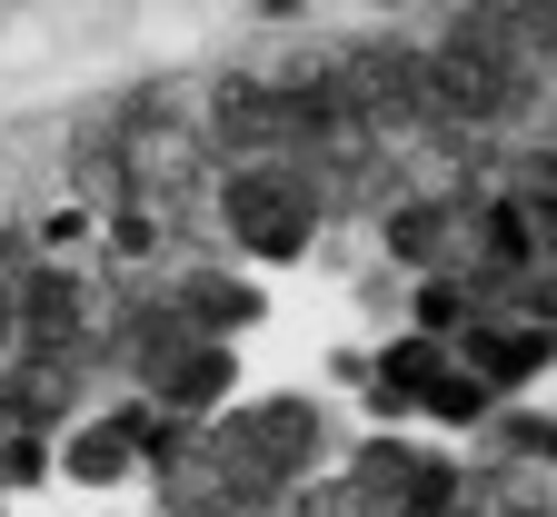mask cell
I'll use <instances>...</instances> for the list:
<instances>
[{"instance_id":"5","label":"cell","mask_w":557,"mask_h":517,"mask_svg":"<svg viewBox=\"0 0 557 517\" xmlns=\"http://www.w3.org/2000/svg\"><path fill=\"white\" fill-rule=\"evenodd\" d=\"M528 358H547V329H498V338H478V368H487V379H518Z\"/></svg>"},{"instance_id":"3","label":"cell","mask_w":557,"mask_h":517,"mask_svg":"<svg viewBox=\"0 0 557 517\" xmlns=\"http://www.w3.org/2000/svg\"><path fill=\"white\" fill-rule=\"evenodd\" d=\"M220 130L239 139V150H269V139H278V90L230 81V90H220Z\"/></svg>"},{"instance_id":"2","label":"cell","mask_w":557,"mask_h":517,"mask_svg":"<svg viewBox=\"0 0 557 517\" xmlns=\"http://www.w3.org/2000/svg\"><path fill=\"white\" fill-rule=\"evenodd\" d=\"M220 389H230V348H180V358L160 368V398H170V408H209Z\"/></svg>"},{"instance_id":"6","label":"cell","mask_w":557,"mask_h":517,"mask_svg":"<svg viewBox=\"0 0 557 517\" xmlns=\"http://www.w3.org/2000/svg\"><path fill=\"white\" fill-rule=\"evenodd\" d=\"M70 468H81V478H120L129 448H120V438H81V448H70Z\"/></svg>"},{"instance_id":"4","label":"cell","mask_w":557,"mask_h":517,"mask_svg":"<svg viewBox=\"0 0 557 517\" xmlns=\"http://www.w3.org/2000/svg\"><path fill=\"white\" fill-rule=\"evenodd\" d=\"M249 428H259V438H249V458H259V468H289V458H309V438H319V418H309V408H259Z\"/></svg>"},{"instance_id":"7","label":"cell","mask_w":557,"mask_h":517,"mask_svg":"<svg viewBox=\"0 0 557 517\" xmlns=\"http://www.w3.org/2000/svg\"><path fill=\"white\" fill-rule=\"evenodd\" d=\"M438 230H448L438 209H408V219H398V249H408V259H429V249H438Z\"/></svg>"},{"instance_id":"8","label":"cell","mask_w":557,"mask_h":517,"mask_svg":"<svg viewBox=\"0 0 557 517\" xmlns=\"http://www.w3.org/2000/svg\"><path fill=\"white\" fill-rule=\"evenodd\" d=\"M0 358H11V279H0Z\"/></svg>"},{"instance_id":"1","label":"cell","mask_w":557,"mask_h":517,"mask_svg":"<svg viewBox=\"0 0 557 517\" xmlns=\"http://www.w3.org/2000/svg\"><path fill=\"white\" fill-rule=\"evenodd\" d=\"M220 209H230V230H239L259 259L309 249V180H299V170H239V180L220 189Z\"/></svg>"}]
</instances>
